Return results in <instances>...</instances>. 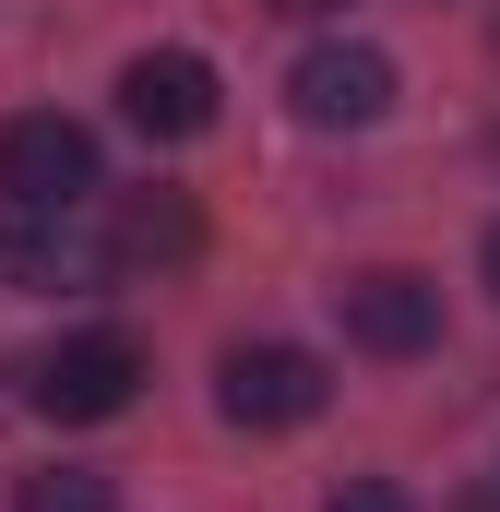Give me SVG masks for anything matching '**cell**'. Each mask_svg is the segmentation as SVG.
<instances>
[{
    "label": "cell",
    "mask_w": 500,
    "mask_h": 512,
    "mask_svg": "<svg viewBox=\"0 0 500 512\" xmlns=\"http://www.w3.org/2000/svg\"><path fill=\"white\" fill-rule=\"evenodd\" d=\"M108 191V167H96V131L60 120V108H24V120H0V203L12 215H84Z\"/></svg>",
    "instance_id": "cell-1"
},
{
    "label": "cell",
    "mask_w": 500,
    "mask_h": 512,
    "mask_svg": "<svg viewBox=\"0 0 500 512\" xmlns=\"http://www.w3.org/2000/svg\"><path fill=\"white\" fill-rule=\"evenodd\" d=\"M322 405H334V370L286 334H250V346L215 358V417L227 429H310Z\"/></svg>",
    "instance_id": "cell-2"
},
{
    "label": "cell",
    "mask_w": 500,
    "mask_h": 512,
    "mask_svg": "<svg viewBox=\"0 0 500 512\" xmlns=\"http://www.w3.org/2000/svg\"><path fill=\"white\" fill-rule=\"evenodd\" d=\"M131 393H143V346H131V334H108V322H96V334H60V346L24 370V405H36V417H60V429L120 417Z\"/></svg>",
    "instance_id": "cell-3"
},
{
    "label": "cell",
    "mask_w": 500,
    "mask_h": 512,
    "mask_svg": "<svg viewBox=\"0 0 500 512\" xmlns=\"http://www.w3.org/2000/svg\"><path fill=\"white\" fill-rule=\"evenodd\" d=\"M334 310H346V346H358V358H429V346H441V286H429L417 262L346 274Z\"/></svg>",
    "instance_id": "cell-4"
},
{
    "label": "cell",
    "mask_w": 500,
    "mask_h": 512,
    "mask_svg": "<svg viewBox=\"0 0 500 512\" xmlns=\"http://www.w3.org/2000/svg\"><path fill=\"white\" fill-rule=\"evenodd\" d=\"M286 108L310 131H370V120H393V60H381L370 36H322V48H298Z\"/></svg>",
    "instance_id": "cell-5"
},
{
    "label": "cell",
    "mask_w": 500,
    "mask_h": 512,
    "mask_svg": "<svg viewBox=\"0 0 500 512\" xmlns=\"http://www.w3.org/2000/svg\"><path fill=\"white\" fill-rule=\"evenodd\" d=\"M215 60L203 48H143L120 72V120L143 131V143H191V131H215Z\"/></svg>",
    "instance_id": "cell-6"
},
{
    "label": "cell",
    "mask_w": 500,
    "mask_h": 512,
    "mask_svg": "<svg viewBox=\"0 0 500 512\" xmlns=\"http://www.w3.org/2000/svg\"><path fill=\"white\" fill-rule=\"evenodd\" d=\"M0 262H12V286H72V274H96V251L72 239V215H12V203H0Z\"/></svg>",
    "instance_id": "cell-7"
},
{
    "label": "cell",
    "mask_w": 500,
    "mask_h": 512,
    "mask_svg": "<svg viewBox=\"0 0 500 512\" xmlns=\"http://www.w3.org/2000/svg\"><path fill=\"white\" fill-rule=\"evenodd\" d=\"M191 239H203V227H191L179 191H131L120 227H108V262H120V274H143V262H191Z\"/></svg>",
    "instance_id": "cell-8"
},
{
    "label": "cell",
    "mask_w": 500,
    "mask_h": 512,
    "mask_svg": "<svg viewBox=\"0 0 500 512\" xmlns=\"http://www.w3.org/2000/svg\"><path fill=\"white\" fill-rule=\"evenodd\" d=\"M12 512H120V477H96V465H36V477H12Z\"/></svg>",
    "instance_id": "cell-9"
},
{
    "label": "cell",
    "mask_w": 500,
    "mask_h": 512,
    "mask_svg": "<svg viewBox=\"0 0 500 512\" xmlns=\"http://www.w3.org/2000/svg\"><path fill=\"white\" fill-rule=\"evenodd\" d=\"M322 512H417V501H405L393 477H346V489H334V501H322Z\"/></svg>",
    "instance_id": "cell-10"
},
{
    "label": "cell",
    "mask_w": 500,
    "mask_h": 512,
    "mask_svg": "<svg viewBox=\"0 0 500 512\" xmlns=\"http://www.w3.org/2000/svg\"><path fill=\"white\" fill-rule=\"evenodd\" d=\"M477 274H489V298H500V227H489V239H477Z\"/></svg>",
    "instance_id": "cell-11"
},
{
    "label": "cell",
    "mask_w": 500,
    "mask_h": 512,
    "mask_svg": "<svg viewBox=\"0 0 500 512\" xmlns=\"http://www.w3.org/2000/svg\"><path fill=\"white\" fill-rule=\"evenodd\" d=\"M274 12H298V24H310V12H334V0H274Z\"/></svg>",
    "instance_id": "cell-12"
},
{
    "label": "cell",
    "mask_w": 500,
    "mask_h": 512,
    "mask_svg": "<svg viewBox=\"0 0 500 512\" xmlns=\"http://www.w3.org/2000/svg\"><path fill=\"white\" fill-rule=\"evenodd\" d=\"M465 512H500V489H477V501H465Z\"/></svg>",
    "instance_id": "cell-13"
}]
</instances>
